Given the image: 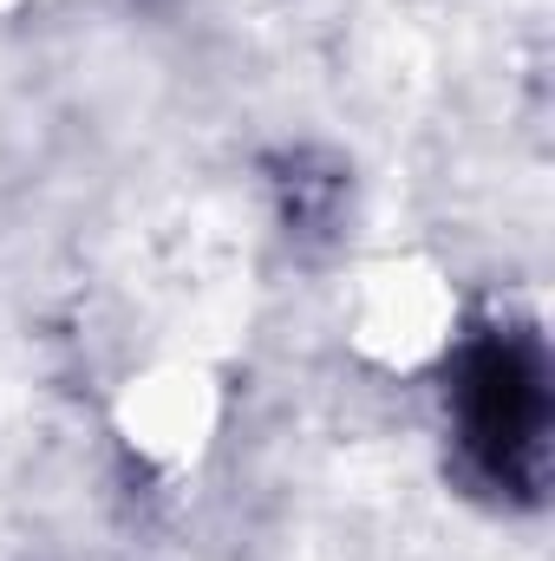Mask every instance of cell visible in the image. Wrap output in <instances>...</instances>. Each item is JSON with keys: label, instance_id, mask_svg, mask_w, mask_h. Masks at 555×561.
I'll return each mask as SVG.
<instances>
[{"label": "cell", "instance_id": "cell-1", "mask_svg": "<svg viewBox=\"0 0 555 561\" xmlns=\"http://www.w3.org/2000/svg\"><path fill=\"white\" fill-rule=\"evenodd\" d=\"M444 412L457 463L503 503H543L550 483V353L536 327L490 320L464 333L444 373Z\"/></svg>", "mask_w": 555, "mask_h": 561}]
</instances>
